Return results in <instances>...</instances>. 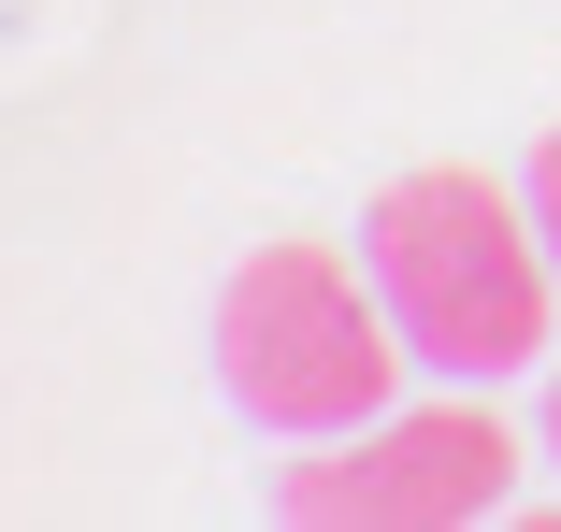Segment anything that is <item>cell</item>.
<instances>
[{"instance_id": "5b68a950", "label": "cell", "mask_w": 561, "mask_h": 532, "mask_svg": "<svg viewBox=\"0 0 561 532\" xmlns=\"http://www.w3.org/2000/svg\"><path fill=\"white\" fill-rule=\"evenodd\" d=\"M547 461H561V346H547Z\"/></svg>"}, {"instance_id": "277c9868", "label": "cell", "mask_w": 561, "mask_h": 532, "mask_svg": "<svg viewBox=\"0 0 561 532\" xmlns=\"http://www.w3.org/2000/svg\"><path fill=\"white\" fill-rule=\"evenodd\" d=\"M518 201H533V231H547V259H561V130L533 144V173H518Z\"/></svg>"}, {"instance_id": "7a4b0ae2", "label": "cell", "mask_w": 561, "mask_h": 532, "mask_svg": "<svg viewBox=\"0 0 561 532\" xmlns=\"http://www.w3.org/2000/svg\"><path fill=\"white\" fill-rule=\"evenodd\" d=\"M403 332H389V302H375V274L346 259V245H260L231 288H216V389H231L260 432H302V447H331V432H360V417H389L403 403Z\"/></svg>"}, {"instance_id": "6da1fadb", "label": "cell", "mask_w": 561, "mask_h": 532, "mask_svg": "<svg viewBox=\"0 0 561 532\" xmlns=\"http://www.w3.org/2000/svg\"><path fill=\"white\" fill-rule=\"evenodd\" d=\"M360 274H375L389 332L432 389H504L561 346V259L533 231V201L476 159L389 173L375 217H360Z\"/></svg>"}, {"instance_id": "3957f363", "label": "cell", "mask_w": 561, "mask_h": 532, "mask_svg": "<svg viewBox=\"0 0 561 532\" xmlns=\"http://www.w3.org/2000/svg\"><path fill=\"white\" fill-rule=\"evenodd\" d=\"M518 504V432L490 417V389H432V403H389L360 432H331L317 461H288L274 518L302 532H476Z\"/></svg>"}]
</instances>
